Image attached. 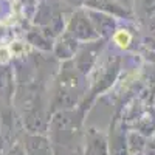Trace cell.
Masks as SVG:
<instances>
[{
	"label": "cell",
	"mask_w": 155,
	"mask_h": 155,
	"mask_svg": "<svg viewBox=\"0 0 155 155\" xmlns=\"http://www.w3.org/2000/svg\"><path fill=\"white\" fill-rule=\"evenodd\" d=\"M115 42L120 47H127L129 42H130V34H129L127 31H118L115 34Z\"/></svg>",
	"instance_id": "obj_1"
},
{
	"label": "cell",
	"mask_w": 155,
	"mask_h": 155,
	"mask_svg": "<svg viewBox=\"0 0 155 155\" xmlns=\"http://www.w3.org/2000/svg\"><path fill=\"white\" fill-rule=\"evenodd\" d=\"M9 58V53L6 48H0V62H6Z\"/></svg>",
	"instance_id": "obj_2"
}]
</instances>
